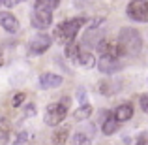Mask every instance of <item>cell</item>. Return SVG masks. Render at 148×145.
Listing matches in <instances>:
<instances>
[{
    "instance_id": "obj_1",
    "label": "cell",
    "mask_w": 148,
    "mask_h": 145,
    "mask_svg": "<svg viewBox=\"0 0 148 145\" xmlns=\"http://www.w3.org/2000/svg\"><path fill=\"white\" fill-rule=\"evenodd\" d=\"M118 45L122 47L124 55H130V57H135V55L141 53L143 49V38L141 32L131 26H124L118 34Z\"/></svg>"
},
{
    "instance_id": "obj_2",
    "label": "cell",
    "mask_w": 148,
    "mask_h": 145,
    "mask_svg": "<svg viewBox=\"0 0 148 145\" xmlns=\"http://www.w3.org/2000/svg\"><path fill=\"white\" fill-rule=\"evenodd\" d=\"M86 23V19L84 17H75V19H68V21H64L62 25H58L56 28H54V40L58 42V44H71V42H75V36L77 32L81 30V26Z\"/></svg>"
},
{
    "instance_id": "obj_3",
    "label": "cell",
    "mask_w": 148,
    "mask_h": 145,
    "mask_svg": "<svg viewBox=\"0 0 148 145\" xmlns=\"http://www.w3.org/2000/svg\"><path fill=\"white\" fill-rule=\"evenodd\" d=\"M66 115H68V100H64V104H62V102L49 104L47 109H45L43 119H45V123H47L49 126H58V124L66 119Z\"/></svg>"
},
{
    "instance_id": "obj_4",
    "label": "cell",
    "mask_w": 148,
    "mask_h": 145,
    "mask_svg": "<svg viewBox=\"0 0 148 145\" xmlns=\"http://www.w3.org/2000/svg\"><path fill=\"white\" fill-rule=\"evenodd\" d=\"M127 17L137 23H148V0H131L126 10Z\"/></svg>"
},
{
    "instance_id": "obj_5",
    "label": "cell",
    "mask_w": 148,
    "mask_h": 145,
    "mask_svg": "<svg viewBox=\"0 0 148 145\" xmlns=\"http://www.w3.org/2000/svg\"><path fill=\"white\" fill-rule=\"evenodd\" d=\"M51 44H53V40H51L49 34L40 32V34H36V36H34L32 40L28 42V53L34 55V57H38V55H43L45 51L51 47Z\"/></svg>"
},
{
    "instance_id": "obj_6",
    "label": "cell",
    "mask_w": 148,
    "mask_h": 145,
    "mask_svg": "<svg viewBox=\"0 0 148 145\" xmlns=\"http://www.w3.org/2000/svg\"><path fill=\"white\" fill-rule=\"evenodd\" d=\"M30 23H32L34 28L45 30L51 23H53V11H51V10H43V8H34V13H32Z\"/></svg>"
},
{
    "instance_id": "obj_7",
    "label": "cell",
    "mask_w": 148,
    "mask_h": 145,
    "mask_svg": "<svg viewBox=\"0 0 148 145\" xmlns=\"http://www.w3.org/2000/svg\"><path fill=\"white\" fill-rule=\"evenodd\" d=\"M99 51V55L101 57H111V58H120L124 55V51L122 47L118 45V42H107V40H101L99 44H98V47H96Z\"/></svg>"
},
{
    "instance_id": "obj_8",
    "label": "cell",
    "mask_w": 148,
    "mask_h": 145,
    "mask_svg": "<svg viewBox=\"0 0 148 145\" xmlns=\"http://www.w3.org/2000/svg\"><path fill=\"white\" fill-rule=\"evenodd\" d=\"M103 23V19L98 17L94 23H92V26H90V30H88L86 34H84V38H83V44L84 45H94V47H98V44L101 40H103V34L98 30V26Z\"/></svg>"
},
{
    "instance_id": "obj_9",
    "label": "cell",
    "mask_w": 148,
    "mask_h": 145,
    "mask_svg": "<svg viewBox=\"0 0 148 145\" xmlns=\"http://www.w3.org/2000/svg\"><path fill=\"white\" fill-rule=\"evenodd\" d=\"M98 70L101 74H107V76H112V74L120 72L122 70V64H120V58H111V57H101L98 62Z\"/></svg>"
},
{
    "instance_id": "obj_10",
    "label": "cell",
    "mask_w": 148,
    "mask_h": 145,
    "mask_svg": "<svg viewBox=\"0 0 148 145\" xmlns=\"http://www.w3.org/2000/svg\"><path fill=\"white\" fill-rule=\"evenodd\" d=\"M120 128V121L114 117V111L112 113H103V121H101V132H103L105 136H111L114 134L116 130Z\"/></svg>"
},
{
    "instance_id": "obj_11",
    "label": "cell",
    "mask_w": 148,
    "mask_h": 145,
    "mask_svg": "<svg viewBox=\"0 0 148 145\" xmlns=\"http://www.w3.org/2000/svg\"><path fill=\"white\" fill-rule=\"evenodd\" d=\"M64 83V79H62V76H58V74H53V72H45L40 76V87L41 89H58L60 85Z\"/></svg>"
},
{
    "instance_id": "obj_12",
    "label": "cell",
    "mask_w": 148,
    "mask_h": 145,
    "mask_svg": "<svg viewBox=\"0 0 148 145\" xmlns=\"http://www.w3.org/2000/svg\"><path fill=\"white\" fill-rule=\"evenodd\" d=\"M0 25H2V28L8 30V32H17L19 30L17 17H15L13 13H10V11H2V13H0Z\"/></svg>"
},
{
    "instance_id": "obj_13",
    "label": "cell",
    "mask_w": 148,
    "mask_h": 145,
    "mask_svg": "<svg viewBox=\"0 0 148 145\" xmlns=\"http://www.w3.org/2000/svg\"><path fill=\"white\" fill-rule=\"evenodd\" d=\"M73 62L79 64V66H83V68H92V66H96V57L90 53V51H81V53L73 58Z\"/></svg>"
},
{
    "instance_id": "obj_14",
    "label": "cell",
    "mask_w": 148,
    "mask_h": 145,
    "mask_svg": "<svg viewBox=\"0 0 148 145\" xmlns=\"http://www.w3.org/2000/svg\"><path fill=\"white\" fill-rule=\"evenodd\" d=\"M114 117L120 121V123H126L133 117V105L131 104H120L118 108L114 109Z\"/></svg>"
},
{
    "instance_id": "obj_15",
    "label": "cell",
    "mask_w": 148,
    "mask_h": 145,
    "mask_svg": "<svg viewBox=\"0 0 148 145\" xmlns=\"http://www.w3.org/2000/svg\"><path fill=\"white\" fill-rule=\"evenodd\" d=\"M68 134H69V128L68 126L58 128V130L53 134V145H64L66 139H68Z\"/></svg>"
},
{
    "instance_id": "obj_16",
    "label": "cell",
    "mask_w": 148,
    "mask_h": 145,
    "mask_svg": "<svg viewBox=\"0 0 148 145\" xmlns=\"http://www.w3.org/2000/svg\"><path fill=\"white\" fill-rule=\"evenodd\" d=\"M90 115H92V105H88V104H83L75 113H73L75 121H84V119H88Z\"/></svg>"
},
{
    "instance_id": "obj_17",
    "label": "cell",
    "mask_w": 148,
    "mask_h": 145,
    "mask_svg": "<svg viewBox=\"0 0 148 145\" xmlns=\"http://www.w3.org/2000/svg\"><path fill=\"white\" fill-rule=\"evenodd\" d=\"M58 4H60V0H36L34 8H43V10L54 11V10L58 8Z\"/></svg>"
},
{
    "instance_id": "obj_18",
    "label": "cell",
    "mask_w": 148,
    "mask_h": 145,
    "mask_svg": "<svg viewBox=\"0 0 148 145\" xmlns=\"http://www.w3.org/2000/svg\"><path fill=\"white\" fill-rule=\"evenodd\" d=\"M81 51H83V49H81V45H79V44H75V42H71V44L66 45V57L73 60V58H75L77 55L81 53Z\"/></svg>"
},
{
    "instance_id": "obj_19",
    "label": "cell",
    "mask_w": 148,
    "mask_h": 145,
    "mask_svg": "<svg viewBox=\"0 0 148 145\" xmlns=\"http://www.w3.org/2000/svg\"><path fill=\"white\" fill-rule=\"evenodd\" d=\"M75 143H77V145H90V139H88V136H86V134L79 132V134L75 136Z\"/></svg>"
},
{
    "instance_id": "obj_20",
    "label": "cell",
    "mask_w": 148,
    "mask_h": 145,
    "mask_svg": "<svg viewBox=\"0 0 148 145\" xmlns=\"http://www.w3.org/2000/svg\"><path fill=\"white\" fill-rule=\"evenodd\" d=\"M25 96H26L25 92H17V94L13 96V100H11V104H13L15 108H19V105H21L23 102H25Z\"/></svg>"
},
{
    "instance_id": "obj_21",
    "label": "cell",
    "mask_w": 148,
    "mask_h": 145,
    "mask_svg": "<svg viewBox=\"0 0 148 145\" xmlns=\"http://www.w3.org/2000/svg\"><path fill=\"white\" fill-rule=\"evenodd\" d=\"M139 104H141V109L145 113H148V94H141L139 98Z\"/></svg>"
},
{
    "instance_id": "obj_22",
    "label": "cell",
    "mask_w": 148,
    "mask_h": 145,
    "mask_svg": "<svg viewBox=\"0 0 148 145\" xmlns=\"http://www.w3.org/2000/svg\"><path fill=\"white\" fill-rule=\"evenodd\" d=\"M135 145H148V132H143V134L137 138V143Z\"/></svg>"
},
{
    "instance_id": "obj_23",
    "label": "cell",
    "mask_w": 148,
    "mask_h": 145,
    "mask_svg": "<svg viewBox=\"0 0 148 145\" xmlns=\"http://www.w3.org/2000/svg\"><path fill=\"white\" fill-rule=\"evenodd\" d=\"M2 2V6H6V8H13V6H17V4H21L23 0H0Z\"/></svg>"
},
{
    "instance_id": "obj_24",
    "label": "cell",
    "mask_w": 148,
    "mask_h": 145,
    "mask_svg": "<svg viewBox=\"0 0 148 145\" xmlns=\"http://www.w3.org/2000/svg\"><path fill=\"white\" fill-rule=\"evenodd\" d=\"M26 136H28V134H26V132H21V134H19V139H17V142H19V143L26 142Z\"/></svg>"
},
{
    "instance_id": "obj_25",
    "label": "cell",
    "mask_w": 148,
    "mask_h": 145,
    "mask_svg": "<svg viewBox=\"0 0 148 145\" xmlns=\"http://www.w3.org/2000/svg\"><path fill=\"white\" fill-rule=\"evenodd\" d=\"M0 4H2V2H0Z\"/></svg>"
}]
</instances>
